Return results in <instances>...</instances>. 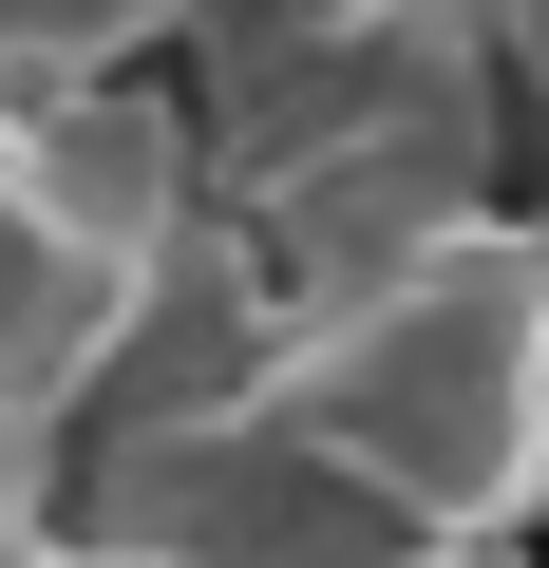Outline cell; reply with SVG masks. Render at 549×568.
Masks as SVG:
<instances>
[{
  "mask_svg": "<svg viewBox=\"0 0 549 568\" xmlns=\"http://www.w3.org/2000/svg\"><path fill=\"white\" fill-rule=\"evenodd\" d=\"M285 436H323L417 530H549V227H530V190L474 246H436L417 284L304 323Z\"/></svg>",
  "mask_w": 549,
  "mask_h": 568,
  "instance_id": "1",
  "label": "cell"
},
{
  "mask_svg": "<svg viewBox=\"0 0 549 568\" xmlns=\"http://www.w3.org/2000/svg\"><path fill=\"white\" fill-rule=\"evenodd\" d=\"M209 20H227V0H0V58L58 95V77H152V39L209 58Z\"/></svg>",
  "mask_w": 549,
  "mask_h": 568,
  "instance_id": "2",
  "label": "cell"
},
{
  "mask_svg": "<svg viewBox=\"0 0 549 568\" xmlns=\"http://www.w3.org/2000/svg\"><path fill=\"white\" fill-rule=\"evenodd\" d=\"M398 568H549V549H530V530H417Z\"/></svg>",
  "mask_w": 549,
  "mask_h": 568,
  "instance_id": "3",
  "label": "cell"
},
{
  "mask_svg": "<svg viewBox=\"0 0 549 568\" xmlns=\"http://www.w3.org/2000/svg\"><path fill=\"white\" fill-rule=\"evenodd\" d=\"M530 227H549V171H530Z\"/></svg>",
  "mask_w": 549,
  "mask_h": 568,
  "instance_id": "4",
  "label": "cell"
}]
</instances>
